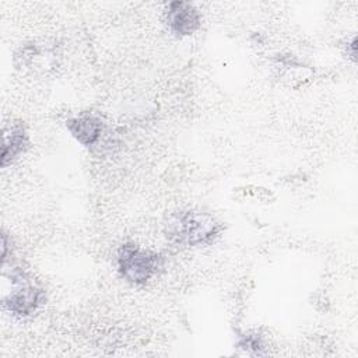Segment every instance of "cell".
<instances>
[{
  "mask_svg": "<svg viewBox=\"0 0 358 358\" xmlns=\"http://www.w3.org/2000/svg\"><path fill=\"white\" fill-rule=\"evenodd\" d=\"M222 227L214 215L197 210L180 211L166 224V236L175 245L196 248L213 243Z\"/></svg>",
  "mask_w": 358,
  "mask_h": 358,
  "instance_id": "6da1fadb",
  "label": "cell"
},
{
  "mask_svg": "<svg viewBox=\"0 0 358 358\" xmlns=\"http://www.w3.org/2000/svg\"><path fill=\"white\" fill-rule=\"evenodd\" d=\"M161 256L134 243H124L117 252V270L120 275L136 285L145 284L159 268Z\"/></svg>",
  "mask_w": 358,
  "mask_h": 358,
  "instance_id": "7a4b0ae2",
  "label": "cell"
},
{
  "mask_svg": "<svg viewBox=\"0 0 358 358\" xmlns=\"http://www.w3.org/2000/svg\"><path fill=\"white\" fill-rule=\"evenodd\" d=\"M10 281L11 289L3 298L4 306L17 316L32 315L43 303V289L35 285L21 268L11 270Z\"/></svg>",
  "mask_w": 358,
  "mask_h": 358,
  "instance_id": "3957f363",
  "label": "cell"
},
{
  "mask_svg": "<svg viewBox=\"0 0 358 358\" xmlns=\"http://www.w3.org/2000/svg\"><path fill=\"white\" fill-rule=\"evenodd\" d=\"M165 21L172 34L186 36L200 28L201 15L192 3L172 1L165 8Z\"/></svg>",
  "mask_w": 358,
  "mask_h": 358,
  "instance_id": "277c9868",
  "label": "cell"
},
{
  "mask_svg": "<svg viewBox=\"0 0 358 358\" xmlns=\"http://www.w3.org/2000/svg\"><path fill=\"white\" fill-rule=\"evenodd\" d=\"M71 136L83 145H92L101 136L102 122L98 116L91 113H83L66 123Z\"/></svg>",
  "mask_w": 358,
  "mask_h": 358,
  "instance_id": "5b68a950",
  "label": "cell"
},
{
  "mask_svg": "<svg viewBox=\"0 0 358 358\" xmlns=\"http://www.w3.org/2000/svg\"><path fill=\"white\" fill-rule=\"evenodd\" d=\"M28 145V136L25 129L14 123L4 129L3 134V148H1V165L6 166L8 162L14 161L21 152L25 151Z\"/></svg>",
  "mask_w": 358,
  "mask_h": 358,
  "instance_id": "8992f818",
  "label": "cell"
}]
</instances>
